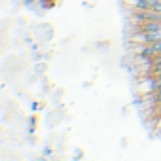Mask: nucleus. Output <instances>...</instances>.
Returning <instances> with one entry per match:
<instances>
[{"label": "nucleus", "mask_w": 161, "mask_h": 161, "mask_svg": "<svg viewBox=\"0 0 161 161\" xmlns=\"http://www.w3.org/2000/svg\"><path fill=\"white\" fill-rule=\"evenodd\" d=\"M38 4H40L42 8H46V10H51V8L55 6V0H38Z\"/></svg>", "instance_id": "obj_2"}, {"label": "nucleus", "mask_w": 161, "mask_h": 161, "mask_svg": "<svg viewBox=\"0 0 161 161\" xmlns=\"http://www.w3.org/2000/svg\"><path fill=\"white\" fill-rule=\"evenodd\" d=\"M135 10H153L161 0H127Z\"/></svg>", "instance_id": "obj_1"}, {"label": "nucleus", "mask_w": 161, "mask_h": 161, "mask_svg": "<svg viewBox=\"0 0 161 161\" xmlns=\"http://www.w3.org/2000/svg\"><path fill=\"white\" fill-rule=\"evenodd\" d=\"M36 121H38V119H36V116H32V118L29 119V133H31V135L36 131Z\"/></svg>", "instance_id": "obj_3"}, {"label": "nucleus", "mask_w": 161, "mask_h": 161, "mask_svg": "<svg viewBox=\"0 0 161 161\" xmlns=\"http://www.w3.org/2000/svg\"><path fill=\"white\" fill-rule=\"evenodd\" d=\"M40 108H42L40 103H32V110H40Z\"/></svg>", "instance_id": "obj_6"}, {"label": "nucleus", "mask_w": 161, "mask_h": 161, "mask_svg": "<svg viewBox=\"0 0 161 161\" xmlns=\"http://www.w3.org/2000/svg\"><path fill=\"white\" fill-rule=\"evenodd\" d=\"M51 153H53V150H51V148H44V153H42V157H51Z\"/></svg>", "instance_id": "obj_5"}, {"label": "nucleus", "mask_w": 161, "mask_h": 161, "mask_svg": "<svg viewBox=\"0 0 161 161\" xmlns=\"http://www.w3.org/2000/svg\"><path fill=\"white\" fill-rule=\"evenodd\" d=\"M159 123H161V112H159Z\"/></svg>", "instance_id": "obj_8"}, {"label": "nucleus", "mask_w": 161, "mask_h": 161, "mask_svg": "<svg viewBox=\"0 0 161 161\" xmlns=\"http://www.w3.org/2000/svg\"><path fill=\"white\" fill-rule=\"evenodd\" d=\"M152 46H153V49L157 51V55L161 53V40H155V42H152Z\"/></svg>", "instance_id": "obj_4"}, {"label": "nucleus", "mask_w": 161, "mask_h": 161, "mask_svg": "<svg viewBox=\"0 0 161 161\" xmlns=\"http://www.w3.org/2000/svg\"><path fill=\"white\" fill-rule=\"evenodd\" d=\"M82 157H84V153H82V152H80V153H74V159H82Z\"/></svg>", "instance_id": "obj_7"}]
</instances>
